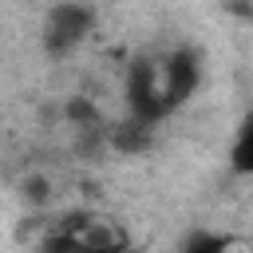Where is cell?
<instances>
[{
    "label": "cell",
    "mask_w": 253,
    "mask_h": 253,
    "mask_svg": "<svg viewBox=\"0 0 253 253\" xmlns=\"http://www.w3.org/2000/svg\"><path fill=\"white\" fill-rule=\"evenodd\" d=\"M95 28V8L83 4V0H59L51 12H47V24H43V51L51 59H63L71 55Z\"/></svg>",
    "instance_id": "1"
},
{
    "label": "cell",
    "mask_w": 253,
    "mask_h": 253,
    "mask_svg": "<svg viewBox=\"0 0 253 253\" xmlns=\"http://www.w3.org/2000/svg\"><path fill=\"white\" fill-rule=\"evenodd\" d=\"M126 107H130V115H138L146 123H158V119L170 115V107L162 99V79H158L154 59H134L126 67Z\"/></svg>",
    "instance_id": "2"
},
{
    "label": "cell",
    "mask_w": 253,
    "mask_h": 253,
    "mask_svg": "<svg viewBox=\"0 0 253 253\" xmlns=\"http://www.w3.org/2000/svg\"><path fill=\"white\" fill-rule=\"evenodd\" d=\"M158 79H162V99H166V107L174 111V107H182V103L198 91V83H202V63H198L194 51H174L170 59L158 63Z\"/></svg>",
    "instance_id": "3"
},
{
    "label": "cell",
    "mask_w": 253,
    "mask_h": 253,
    "mask_svg": "<svg viewBox=\"0 0 253 253\" xmlns=\"http://www.w3.org/2000/svg\"><path fill=\"white\" fill-rule=\"evenodd\" d=\"M107 146L115 154H126V158H138L154 146V123L138 119V115H126L123 123L107 126Z\"/></svg>",
    "instance_id": "4"
},
{
    "label": "cell",
    "mask_w": 253,
    "mask_h": 253,
    "mask_svg": "<svg viewBox=\"0 0 253 253\" xmlns=\"http://www.w3.org/2000/svg\"><path fill=\"white\" fill-rule=\"evenodd\" d=\"M229 166H233V174H253V111L241 119V126H237V134H233Z\"/></svg>",
    "instance_id": "5"
},
{
    "label": "cell",
    "mask_w": 253,
    "mask_h": 253,
    "mask_svg": "<svg viewBox=\"0 0 253 253\" xmlns=\"http://www.w3.org/2000/svg\"><path fill=\"white\" fill-rule=\"evenodd\" d=\"M63 123H67V126H75V130L103 123L99 103H95L91 95H67V99H63Z\"/></svg>",
    "instance_id": "6"
},
{
    "label": "cell",
    "mask_w": 253,
    "mask_h": 253,
    "mask_svg": "<svg viewBox=\"0 0 253 253\" xmlns=\"http://www.w3.org/2000/svg\"><path fill=\"white\" fill-rule=\"evenodd\" d=\"M79 245L83 249H123L126 245V233H119V229H111V221H87L83 229H79Z\"/></svg>",
    "instance_id": "7"
},
{
    "label": "cell",
    "mask_w": 253,
    "mask_h": 253,
    "mask_svg": "<svg viewBox=\"0 0 253 253\" xmlns=\"http://www.w3.org/2000/svg\"><path fill=\"white\" fill-rule=\"evenodd\" d=\"M51 198H55V186H51V178H47V174L32 170V174H24V178H20V202H24V206L43 210V206H51Z\"/></svg>",
    "instance_id": "8"
},
{
    "label": "cell",
    "mask_w": 253,
    "mask_h": 253,
    "mask_svg": "<svg viewBox=\"0 0 253 253\" xmlns=\"http://www.w3.org/2000/svg\"><path fill=\"white\" fill-rule=\"evenodd\" d=\"M229 245H233L229 237L210 233V229H190V233L178 241V249H186V253H221V249H229Z\"/></svg>",
    "instance_id": "9"
},
{
    "label": "cell",
    "mask_w": 253,
    "mask_h": 253,
    "mask_svg": "<svg viewBox=\"0 0 253 253\" xmlns=\"http://www.w3.org/2000/svg\"><path fill=\"white\" fill-rule=\"evenodd\" d=\"M221 8L237 20H253V0H221Z\"/></svg>",
    "instance_id": "10"
}]
</instances>
